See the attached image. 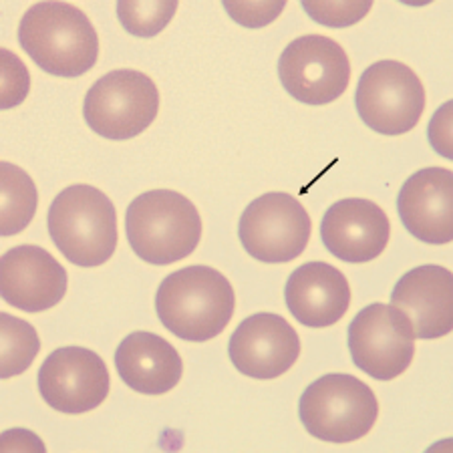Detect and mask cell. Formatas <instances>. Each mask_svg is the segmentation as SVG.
I'll use <instances>...</instances> for the list:
<instances>
[{
	"mask_svg": "<svg viewBox=\"0 0 453 453\" xmlns=\"http://www.w3.org/2000/svg\"><path fill=\"white\" fill-rule=\"evenodd\" d=\"M399 218L413 238L426 244L453 240V172L426 167L405 180L397 198Z\"/></svg>",
	"mask_w": 453,
	"mask_h": 453,
	"instance_id": "cell-16",
	"label": "cell"
},
{
	"mask_svg": "<svg viewBox=\"0 0 453 453\" xmlns=\"http://www.w3.org/2000/svg\"><path fill=\"white\" fill-rule=\"evenodd\" d=\"M287 306L298 323L311 328L337 325L350 304L347 276L326 262H306L288 276Z\"/></svg>",
	"mask_w": 453,
	"mask_h": 453,
	"instance_id": "cell-17",
	"label": "cell"
},
{
	"mask_svg": "<svg viewBox=\"0 0 453 453\" xmlns=\"http://www.w3.org/2000/svg\"><path fill=\"white\" fill-rule=\"evenodd\" d=\"M236 295L230 280L211 266H186L167 274L156 295L162 325L175 337L206 342L224 333L234 317Z\"/></svg>",
	"mask_w": 453,
	"mask_h": 453,
	"instance_id": "cell-1",
	"label": "cell"
},
{
	"mask_svg": "<svg viewBox=\"0 0 453 453\" xmlns=\"http://www.w3.org/2000/svg\"><path fill=\"white\" fill-rule=\"evenodd\" d=\"M105 361L91 349L61 347L39 369V391L55 411L81 415L97 409L109 395Z\"/></svg>",
	"mask_w": 453,
	"mask_h": 453,
	"instance_id": "cell-11",
	"label": "cell"
},
{
	"mask_svg": "<svg viewBox=\"0 0 453 453\" xmlns=\"http://www.w3.org/2000/svg\"><path fill=\"white\" fill-rule=\"evenodd\" d=\"M126 232L131 250L156 266L184 260L202 240V218L192 200L173 189H151L129 203Z\"/></svg>",
	"mask_w": 453,
	"mask_h": 453,
	"instance_id": "cell-3",
	"label": "cell"
},
{
	"mask_svg": "<svg viewBox=\"0 0 453 453\" xmlns=\"http://www.w3.org/2000/svg\"><path fill=\"white\" fill-rule=\"evenodd\" d=\"M19 42L55 77H81L99 58V35L89 17L67 3L33 4L20 19Z\"/></svg>",
	"mask_w": 453,
	"mask_h": 453,
	"instance_id": "cell-2",
	"label": "cell"
},
{
	"mask_svg": "<svg viewBox=\"0 0 453 453\" xmlns=\"http://www.w3.org/2000/svg\"><path fill=\"white\" fill-rule=\"evenodd\" d=\"M391 306L409 319L415 339L434 341L453 328V276L440 265L409 270L391 292Z\"/></svg>",
	"mask_w": 453,
	"mask_h": 453,
	"instance_id": "cell-15",
	"label": "cell"
},
{
	"mask_svg": "<svg viewBox=\"0 0 453 453\" xmlns=\"http://www.w3.org/2000/svg\"><path fill=\"white\" fill-rule=\"evenodd\" d=\"M353 363L377 381H391L409 369L415 355V333L395 306L372 303L349 325Z\"/></svg>",
	"mask_w": 453,
	"mask_h": 453,
	"instance_id": "cell-9",
	"label": "cell"
},
{
	"mask_svg": "<svg viewBox=\"0 0 453 453\" xmlns=\"http://www.w3.org/2000/svg\"><path fill=\"white\" fill-rule=\"evenodd\" d=\"M178 3L167 0V3H117V17L127 33L135 36H156L170 25Z\"/></svg>",
	"mask_w": 453,
	"mask_h": 453,
	"instance_id": "cell-21",
	"label": "cell"
},
{
	"mask_svg": "<svg viewBox=\"0 0 453 453\" xmlns=\"http://www.w3.org/2000/svg\"><path fill=\"white\" fill-rule=\"evenodd\" d=\"M159 111V91L142 71L117 69L97 79L87 91V126L105 140H131L143 134Z\"/></svg>",
	"mask_w": 453,
	"mask_h": 453,
	"instance_id": "cell-6",
	"label": "cell"
},
{
	"mask_svg": "<svg viewBox=\"0 0 453 453\" xmlns=\"http://www.w3.org/2000/svg\"><path fill=\"white\" fill-rule=\"evenodd\" d=\"M228 355L242 375L276 379L301 357V337L280 314L258 312L244 319L232 333Z\"/></svg>",
	"mask_w": 453,
	"mask_h": 453,
	"instance_id": "cell-12",
	"label": "cell"
},
{
	"mask_svg": "<svg viewBox=\"0 0 453 453\" xmlns=\"http://www.w3.org/2000/svg\"><path fill=\"white\" fill-rule=\"evenodd\" d=\"M0 377L11 379L31 367L41 350L35 326L27 320L3 312L0 317Z\"/></svg>",
	"mask_w": 453,
	"mask_h": 453,
	"instance_id": "cell-20",
	"label": "cell"
},
{
	"mask_svg": "<svg viewBox=\"0 0 453 453\" xmlns=\"http://www.w3.org/2000/svg\"><path fill=\"white\" fill-rule=\"evenodd\" d=\"M284 89L306 105H326L347 91L350 63L337 41L325 35H304L288 42L279 58Z\"/></svg>",
	"mask_w": 453,
	"mask_h": 453,
	"instance_id": "cell-10",
	"label": "cell"
},
{
	"mask_svg": "<svg viewBox=\"0 0 453 453\" xmlns=\"http://www.w3.org/2000/svg\"><path fill=\"white\" fill-rule=\"evenodd\" d=\"M113 359L121 381L143 395H164L184 375L180 353L156 333H131L117 347Z\"/></svg>",
	"mask_w": 453,
	"mask_h": 453,
	"instance_id": "cell-18",
	"label": "cell"
},
{
	"mask_svg": "<svg viewBox=\"0 0 453 453\" xmlns=\"http://www.w3.org/2000/svg\"><path fill=\"white\" fill-rule=\"evenodd\" d=\"M391 236V222L381 206L363 198H347L325 211L320 238L339 260L363 265L385 252Z\"/></svg>",
	"mask_w": 453,
	"mask_h": 453,
	"instance_id": "cell-14",
	"label": "cell"
},
{
	"mask_svg": "<svg viewBox=\"0 0 453 453\" xmlns=\"http://www.w3.org/2000/svg\"><path fill=\"white\" fill-rule=\"evenodd\" d=\"M3 208H0V234L14 236L23 232L35 218L39 206V192L25 170L11 162L0 164Z\"/></svg>",
	"mask_w": 453,
	"mask_h": 453,
	"instance_id": "cell-19",
	"label": "cell"
},
{
	"mask_svg": "<svg viewBox=\"0 0 453 453\" xmlns=\"http://www.w3.org/2000/svg\"><path fill=\"white\" fill-rule=\"evenodd\" d=\"M53 244L73 265L93 268L111 258L117 248V211L99 188L77 184L65 188L49 208Z\"/></svg>",
	"mask_w": 453,
	"mask_h": 453,
	"instance_id": "cell-4",
	"label": "cell"
},
{
	"mask_svg": "<svg viewBox=\"0 0 453 453\" xmlns=\"http://www.w3.org/2000/svg\"><path fill=\"white\" fill-rule=\"evenodd\" d=\"M69 276L61 262L45 248L20 244L0 260V292L4 303L25 312H42L67 295Z\"/></svg>",
	"mask_w": 453,
	"mask_h": 453,
	"instance_id": "cell-13",
	"label": "cell"
},
{
	"mask_svg": "<svg viewBox=\"0 0 453 453\" xmlns=\"http://www.w3.org/2000/svg\"><path fill=\"white\" fill-rule=\"evenodd\" d=\"M287 3H224L226 12L236 20L238 25L248 28L266 27L280 17Z\"/></svg>",
	"mask_w": 453,
	"mask_h": 453,
	"instance_id": "cell-24",
	"label": "cell"
},
{
	"mask_svg": "<svg viewBox=\"0 0 453 453\" xmlns=\"http://www.w3.org/2000/svg\"><path fill=\"white\" fill-rule=\"evenodd\" d=\"M311 216L295 196L270 192L248 203L238 236L254 260L284 265L298 258L311 240Z\"/></svg>",
	"mask_w": 453,
	"mask_h": 453,
	"instance_id": "cell-8",
	"label": "cell"
},
{
	"mask_svg": "<svg viewBox=\"0 0 453 453\" xmlns=\"http://www.w3.org/2000/svg\"><path fill=\"white\" fill-rule=\"evenodd\" d=\"M363 123L381 135H403L418 126L426 109V89L411 67L377 61L365 69L355 93Z\"/></svg>",
	"mask_w": 453,
	"mask_h": 453,
	"instance_id": "cell-7",
	"label": "cell"
},
{
	"mask_svg": "<svg viewBox=\"0 0 453 453\" xmlns=\"http://www.w3.org/2000/svg\"><path fill=\"white\" fill-rule=\"evenodd\" d=\"M298 418L312 437L350 443L369 434L379 418V401L367 383L345 372H328L306 387Z\"/></svg>",
	"mask_w": 453,
	"mask_h": 453,
	"instance_id": "cell-5",
	"label": "cell"
},
{
	"mask_svg": "<svg viewBox=\"0 0 453 453\" xmlns=\"http://www.w3.org/2000/svg\"><path fill=\"white\" fill-rule=\"evenodd\" d=\"M3 58V85H0V107L12 109L23 104L31 89V75L25 63L9 49L0 50Z\"/></svg>",
	"mask_w": 453,
	"mask_h": 453,
	"instance_id": "cell-22",
	"label": "cell"
},
{
	"mask_svg": "<svg viewBox=\"0 0 453 453\" xmlns=\"http://www.w3.org/2000/svg\"><path fill=\"white\" fill-rule=\"evenodd\" d=\"M372 3L363 0V3H309L304 0L303 9L309 12V17L317 20L319 25L342 28L359 23L361 19L367 17Z\"/></svg>",
	"mask_w": 453,
	"mask_h": 453,
	"instance_id": "cell-23",
	"label": "cell"
}]
</instances>
